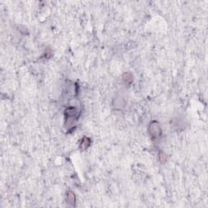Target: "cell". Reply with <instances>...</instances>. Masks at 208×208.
Returning a JSON list of instances; mask_svg holds the SVG:
<instances>
[{
	"instance_id": "1",
	"label": "cell",
	"mask_w": 208,
	"mask_h": 208,
	"mask_svg": "<svg viewBox=\"0 0 208 208\" xmlns=\"http://www.w3.org/2000/svg\"><path fill=\"white\" fill-rule=\"evenodd\" d=\"M149 134L151 135V137L153 138H159L161 136L162 129H161L159 124L157 121H152L150 124Z\"/></svg>"
},
{
	"instance_id": "3",
	"label": "cell",
	"mask_w": 208,
	"mask_h": 208,
	"mask_svg": "<svg viewBox=\"0 0 208 208\" xmlns=\"http://www.w3.org/2000/svg\"><path fill=\"white\" fill-rule=\"evenodd\" d=\"M67 202L71 205L74 206L75 202H76V196H75L74 193L72 192V191L68 192V193H67Z\"/></svg>"
},
{
	"instance_id": "4",
	"label": "cell",
	"mask_w": 208,
	"mask_h": 208,
	"mask_svg": "<svg viewBox=\"0 0 208 208\" xmlns=\"http://www.w3.org/2000/svg\"><path fill=\"white\" fill-rule=\"evenodd\" d=\"M123 80H124V82L125 84H129V83H131L132 80H133L132 75L130 74V73H128V72L124 73V74L123 75Z\"/></svg>"
},
{
	"instance_id": "2",
	"label": "cell",
	"mask_w": 208,
	"mask_h": 208,
	"mask_svg": "<svg viewBox=\"0 0 208 208\" xmlns=\"http://www.w3.org/2000/svg\"><path fill=\"white\" fill-rule=\"evenodd\" d=\"M90 146V139L87 138V137H84L81 140V142H80V149L86 150Z\"/></svg>"
},
{
	"instance_id": "5",
	"label": "cell",
	"mask_w": 208,
	"mask_h": 208,
	"mask_svg": "<svg viewBox=\"0 0 208 208\" xmlns=\"http://www.w3.org/2000/svg\"><path fill=\"white\" fill-rule=\"evenodd\" d=\"M159 155L160 161H161L162 163H164V162L166 161V159H167V157H166V155H164L163 153H162V152H161V153H160Z\"/></svg>"
}]
</instances>
